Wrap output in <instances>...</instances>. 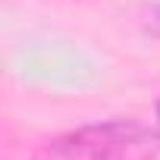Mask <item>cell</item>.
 <instances>
[{
    "label": "cell",
    "instance_id": "obj_2",
    "mask_svg": "<svg viewBox=\"0 0 160 160\" xmlns=\"http://www.w3.org/2000/svg\"><path fill=\"white\" fill-rule=\"evenodd\" d=\"M144 28H148L154 38H160V3H157V7H151V10L144 13Z\"/></svg>",
    "mask_w": 160,
    "mask_h": 160
},
{
    "label": "cell",
    "instance_id": "obj_1",
    "mask_svg": "<svg viewBox=\"0 0 160 160\" xmlns=\"http://www.w3.org/2000/svg\"><path fill=\"white\" fill-rule=\"evenodd\" d=\"M50 154L60 160H154L160 132L132 119H107L53 138Z\"/></svg>",
    "mask_w": 160,
    "mask_h": 160
},
{
    "label": "cell",
    "instance_id": "obj_3",
    "mask_svg": "<svg viewBox=\"0 0 160 160\" xmlns=\"http://www.w3.org/2000/svg\"><path fill=\"white\" fill-rule=\"evenodd\" d=\"M157 132H160V101H157Z\"/></svg>",
    "mask_w": 160,
    "mask_h": 160
}]
</instances>
